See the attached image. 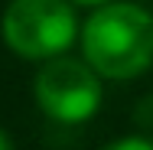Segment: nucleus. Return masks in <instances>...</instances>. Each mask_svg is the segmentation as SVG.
I'll list each match as a JSON object with an SVG mask.
<instances>
[{
  "label": "nucleus",
  "mask_w": 153,
  "mask_h": 150,
  "mask_svg": "<svg viewBox=\"0 0 153 150\" xmlns=\"http://www.w3.org/2000/svg\"><path fill=\"white\" fill-rule=\"evenodd\" d=\"M82 49L98 75L134 78L153 62V16L137 3H101L82 30Z\"/></svg>",
  "instance_id": "1"
},
{
  "label": "nucleus",
  "mask_w": 153,
  "mask_h": 150,
  "mask_svg": "<svg viewBox=\"0 0 153 150\" xmlns=\"http://www.w3.org/2000/svg\"><path fill=\"white\" fill-rule=\"evenodd\" d=\"M3 39L23 59H56L75 39L68 0H13L3 13Z\"/></svg>",
  "instance_id": "2"
},
{
  "label": "nucleus",
  "mask_w": 153,
  "mask_h": 150,
  "mask_svg": "<svg viewBox=\"0 0 153 150\" xmlns=\"http://www.w3.org/2000/svg\"><path fill=\"white\" fill-rule=\"evenodd\" d=\"M36 101L56 121L75 124L91 118L101 104V85L94 69L78 59H49L36 78Z\"/></svg>",
  "instance_id": "3"
},
{
  "label": "nucleus",
  "mask_w": 153,
  "mask_h": 150,
  "mask_svg": "<svg viewBox=\"0 0 153 150\" xmlns=\"http://www.w3.org/2000/svg\"><path fill=\"white\" fill-rule=\"evenodd\" d=\"M104 150H153V144L147 140V137H124V140L108 144Z\"/></svg>",
  "instance_id": "4"
},
{
  "label": "nucleus",
  "mask_w": 153,
  "mask_h": 150,
  "mask_svg": "<svg viewBox=\"0 0 153 150\" xmlns=\"http://www.w3.org/2000/svg\"><path fill=\"white\" fill-rule=\"evenodd\" d=\"M0 150H13V144H10V137L3 134V127H0Z\"/></svg>",
  "instance_id": "5"
},
{
  "label": "nucleus",
  "mask_w": 153,
  "mask_h": 150,
  "mask_svg": "<svg viewBox=\"0 0 153 150\" xmlns=\"http://www.w3.org/2000/svg\"><path fill=\"white\" fill-rule=\"evenodd\" d=\"M72 3H78V7H94V3H104V0H72Z\"/></svg>",
  "instance_id": "6"
}]
</instances>
